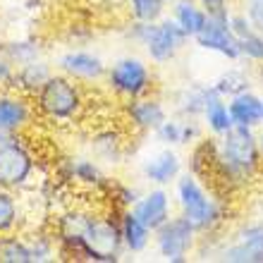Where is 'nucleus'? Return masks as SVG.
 I'll return each mask as SVG.
<instances>
[{
  "label": "nucleus",
  "instance_id": "nucleus-31",
  "mask_svg": "<svg viewBox=\"0 0 263 263\" xmlns=\"http://www.w3.org/2000/svg\"><path fill=\"white\" fill-rule=\"evenodd\" d=\"M237 46H239V58L247 60V63H263V31L258 29H251L249 34H244L237 39Z\"/></svg>",
  "mask_w": 263,
  "mask_h": 263
},
{
  "label": "nucleus",
  "instance_id": "nucleus-13",
  "mask_svg": "<svg viewBox=\"0 0 263 263\" xmlns=\"http://www.w3.org/2000/svg\"><path fill=\"white\" fill-rule=\"evenodd\" d=\"M36 108L31 96L14 89L0 91V129L12 132V134H24L29 127L36 122Z\"/></svg>",
  "mask_w": 263,
  "mask_h": 263
},
{
  "label": "nucleus",
  "instance_id": "nucleus-37",
  "mask_svg": "<svg viewBox=\"0 0 263 263\" xmlns=\"http://www.w3.org/2000/svg\"><path fill=\"white\" fill-rule=\"evenodd\" d=\"M256 77H258V82L263 84V63H258V67H256Z\"/></svg>",
  "mask_w": 263,
  "mask_h": 263
},
{
  "label": "nucleus",
  "instance_id": "nucleus-15",
  "mask_svg": "<svg viewBox=\"0 0 263 263\" xmlns=\"http://www.w3.org/2000/svg\"><path fill=\"white\" fill-rule=\"evenodd\" d=\"M173 208L175 196L167 192V187H151L148 192H141L137 203L132 206V213L137 215L151 232H156L163 222L170 220Z\"/></svg>",
  "mask_w": 263,
  "mask_h": 263
},
{
  "label": "nucleus",
  "instance_id": "nucleus-28",
  "mask_svg": "<svg viewBox=\"0 0 263 263\" xmlns=\"http://www.w3.org/2000/svg\"><path fill=\"white\" fill-rule=\"evenodd\" d=\"M22 225V208L10 189L0 187V235L17 232Z\"/></svg>",
  "mask_w": 263,
  "mask_h": 263
},
{
  "label": "nucleus",
  "instance_id": "nucleus-24",
  "mask_svg": "<svg viewBox=\"0 0 263 263\" xmlns=\"http://www.w3.org/2000/svg\"><path fill=\"white\" fill-rule=\"evenodd\" d=\"M201 122H203V129L211 134V137H222L228 129H232V118H230V108L225 98H213L211 103L206 105V110L201 112Z\"/></svg>",
  "mask_w": 263,
  "mask_h": 263
},
{
  "label": "nucleus",
  "instance_id": "nucleus-20",
  "mask_svg": "<svg viewBox=\"0 0 263 263\" xmlns=\"http://www.w3.org/2000/svg\"><path fill=\"white\" fill-rule=\"evenodd\" d=\"M118 220H120V235H122L125 254L137 256V254L148 251V247H151V242H153V232L139 220L137 215L132 213V208L118 211Z\"/></svg>",
  "mask_w": 263,
  "mask_h": 263
},
{
  "label": "nucleus",
  "instance_id": "nucleus-32",
  "mask_svg": "<svg viewBox=\"0 0 263 263\" xmlns=\"http://www.w3.org/2000/svg\"><path fill=\"white\" fill-rule=\"evenodd\" d=\"M105 194L110 196V203H115L118 211H125V208H132L137 203V199L141 196L137 187H132V184H125V182H115L110 180L108 189H105Z\"/></svg>",
  "mask_w": 263,
  "mask_h": 263
},
{
  "label": "nucleus",
  "instance_id": "nucleus-10",
  "mask_svg": "<svg viewBox=\"0 0 263 263\" xmlns=\"http://www.w3.org/2000/svg\"><path fill=\"white\" fill-rule=\"evenodd\" d=\"M201 50L215 53V55L225 58L228 63H239V46H237V36L232 34L230 27V14H208L206 24L199 34L192 39Z\"/></svg>",
  "mask_w": 263,
  "mask_h": 263
},
{
  "label": "nucleus",
  "instance_id": "nucleus-14",
  "mask_svg": "<svg viewBox=\"0 0 263 263\" xmlns=\"http://www.w3.org/2000/svg\"><path fill=\"white\" fill-rule=\"evenodd\" d=\"M218 96L220 93L213 89V84L189 82L173 91V96H170V112L177 115V118L201 120V112L206 110V105Z\"/></svg>",
  "mask_w": 263,
  "mask_h": 263
},
{
  "label": "nucleus",
  "instance_id": "nucleus-34",
  "mask_svg": "<svg viewBox=\"0 0 263 263\" xmlns=\"http://www.w3.org/2000/svg\"><path fill=\"white\" fill-rule=\"evenodd\" d=\"M12 72H14V65L7 60V58L0 55V86H5L10 84V79H12Z\"/></svg>",
  "mask_w": 263,
  "mask_h": 263
},
{
  "label": "nucleus",
  "instance_id": "nucleus-25",
  "mask_svg": "<svg viewBox=\"0 0 263 263\" xmlns=\"http://www.w3.org/2000/svg\"><path fill=\"white\" fill-rule=\"evenodd\" d=\"M211 84H213V89L218 91L225 101L237 96V93H242V91H249L251 86H254V84H251V74L244 67H228Z\"/></svg>",
  "mask_w": 263,
  "mask_h": 263
},
{
  "label": "nucleus",
  "instance_id": "nucleus-30",
  "mask_svg": "<svg viewBox=\"0 0 263 263\" xmlns=\"http://www.w3.org/2000/svg\"><path fill=\"white\" fill-rule=\"evenodd\" d=\"M29 249H31V261L34 263H48L58 256V239L55 235H46V232H34L27 237Z\"/></svg>",
  "mask_w": 263,
  "mask_h": 263
},
{
  "label": "nucleus",
  "instance_id": "nucleus-3",
  "mask_svg": "<svg viewBox=\"0 0 263 263\" xmlns=\"http://www.w3.org/2000/svg\"><path fill=\"white\" fill-rule=\"evenodd\" d=\"M175 206L177 213L184 215L203 237L218 235L228 220L225 196L211 189L206 182H201L194 173H184L175 180Z\"/></svg>",
  "mask_w": 263,
  "mask_h": 263
},
{
  "label": "nucleus",
  "instance_id": "nucleus-1",
  "mask_svg": "<svg viewBox=\"0 0 263 263\" xmlns=\"http://www.w3.org/2000/svg\"><path fill=\"white\" fill-rule=\"evenodd\" d=\"M53 235L58 239V254L72 261L118 263L125 254L120 220L89 208H67L60 213Z\"/></svg>",
  "mask_w": 263,
  "mask_h": 263
},
{
  "label": "nucleus",
  "instance_id": "nucleus-23",
  "mask_svg": "<svg viewBox=\"0 0 263 263\" xmlns=\"http://www.w3.org/2000/svg\"><path fill=\"white\" fill-rule=\"evenodd\" d=\"M170 17L177 22V27L189 39H194L201 29H203V24H206L208 12L201 7L199 0H173L170 3Z\"/></svg>",
  "mask_w": 263,
  "mask_h": 263
},
{
  "label": "nucleus",
  "instance_id": "nucleus-7",
  "mask_svg": "<svg viewBox=\"0 0 263 263\" xmlns=\"http://www.w3.org/2000/svg\"><path fill=\"white\" fill-rule=\"evenodd\" d=\"M201 232L180 213H173L170 220L163 222L153 232V247L163 261L167 263H187L196 254Z\"/></svg>",
  "mask_w": 263,
  "mask_h": 263
},
{
  "label": "nucleus",
  "instance_id": "nucleus-12",
  "mask_svg": "<svg viewBox=\"0 0 263 263\" xmlns=\"http://www.w3.org/2000/svg\"><path fill=\"white\" fill-rule=\"evenodd\" d=\"M58 72L67 74L69 79H74L79 84H96L105 79V60L93 50H84V48H72L65 50L58 55Z\"/></svg>",
  "mask_w": 263,
  "mask_h": 263
},
{
  "label": "nucleus",
  "instance_id": "nucleus-39",
  "mask_svg": "<svg viewBox=\"0 0 263 263\" xmlns=\"http://www.w3.org/2000/svg\"><path fill=\"white\" fill-rule=\"evenodd\" d=\"M170 3H173V0H167V5H170Z\"/></svg>",
  "mask_w": 263,
  "mask_h": 263
},
{
  "label": "nucleus",
  "instance_id": "nucleus-27",
  "mask_svg": "<svg viewBox=\"0 0 263 263\" xmlns=\"http://www.w3.org/2000/svg\"><path fill=\"white\" fill-rule=\"evenodd\" d=\"M41 50H43V46L36 41V39H17V41L5 43L3 50H0V55L7 58V60L17 67V65H24V63H29V60L41 58Z\"/></svg>",
  "mask_w": 263,
  "mask_h": 263
},
{
  "label": "nucleus",
  "instance_id": "nucleus-9",
  "mask_svg": "<svg viewBox=\"0 0 263 263\" xmlns=\"http://www.w3.org/2000/svg\"><path fill=\"white\" fill-rule=\"evenodd\" d=\"M36 173V156L24 144V139L17 137L7 146L0 148V187L3 189H22L27 187Z\"/></svg>",
  "mask_w": 263,
  "mask_h": 263
},
{
  "label": "nucleus",
  "instance_id": "nucleus-38",
  "mask_svg": "<svg viewBox=\"0 0 263 263\" xmlns=\"http://www.w3.org/2000/svg\"><path fill=\"white\" fill-rule=\"evenodd\" d=\"M230 3H232V5H235V0H230Z\"/></svg>",
  "mask_w": 263,
  "mask_h": 263
},
{
  "label": "nucleus",
  "instance_id": "nucleus-40",
  "mask_svg": "<svg viewBox=\"0 0 263 263\" xmlns=\"http://www.w3.org/2000/svg\"><path fill=\"white\" fill-rule=\"evenodd\" d=\"M261 177H263V175H261Z\"/></svg>",
  "mask_w": 263,
  "mask_h": 263
},
{
  "label": "nucleus",
  "instance_id": "nucleus-16",
  "mask_svg": "<svg viewBox=\"0 0 263 263\" xmlns=\"http://www.w3.org/2000/svg\"><path fill=\"white\" fill-rule=\"evenodd\" d=\"M60 177L63 182H69L74 187L91 189L98 194H105V189L110 184V180L105 177L103 167L96 158H69L60 165Z\"/></svg>",
  "mask_w": 263,
  "mask_h": 263
},
{
  "label": "nucleus",
  "instance_id": "nucleus-19",
  "mask_svg": "<svg viewBox=\"0 0 263 263\" xmlns=\"http://www.w3.org/2000/svg\"><path fill=\"white\" fill-rule=\"evenodd\" d=\"M55 69L48 60L43 58H36V60H29L24 65H17L12 72V79L7 84V89H14V91H22L27 96H34L36 91L41 89V84L53 74Z\"/></svg>",
  "mask_w": 263,
  "mask_h": 263
},
{
  "label": "nucleus",
  "instance_id": "nucleus-2",
  "mask_svg": "<svg viewBox=\"0 0 263 263\" xmlns=\"http://www.w3.org/2000/svg\"><path fill=\"white\" fill-rule=\"evenodd\" d=\"M261 175L263 158L256 129L232 125L222 137H215V163L208 187L228 199L230 194L251 187Z\"/></svg>",
  "mask_w": 263,
  "mask_h": 263
},
{
  "label": "nucleus",
  "instance_id": "nucleus-21",
  "mask_svg": "<svg viewBox=\"0 0 263 263\" xmlns=\"http://www.w3.org/2000/svg\"><path fill=\"white\" fill-rule=\"evenodd\" d=\"M228 108L235 125L251 127V129L263 125V96H258L254 89L228 98Z\"/></svg>",
  "mask_w": 263,
  "mask_h": 263
},
{
  "label": "nucleus",
  "instance_id": "nucleus-4",
  "mask_svg": "<svg viewBox=\"0 0 263 263\" xmlns=\"http://www.w3.org/2000/svg\"><path fill=\"white\" fill-rule=\"evenodd\" d=\"M31 101H34L36 115L41 120L53 122V125L77 122L86 110L84 84L69 79L63 72H53L41 84V89L31 96Z\"/></svg>",
  "mask_w": 263,
  "mask_h": 263
},
{
  "label": "nucleus",
  "instance_id": "nucleus-5",
  "mask_svg": "<svg viewBox=\"0 0 263 263\" xmlns=\"http://www.w3.org/2000/svg\"><path fill=\"white\" fill-rule=\"evenodd\" d=\"M125 39L141 46L146 58L153 65H167L182 53L189 39L173 17H163L158 22H129L125 29Z\"/></svg>",
  "mask_w": 263,
  "mask_h": 263
},
{
  "label": "nucleus",
  "instance_id": "nucleus-22",
  "mask_svg": "<svg viewBox=\"0 0 263 263\" xmlns=\"http://www.w3.org/2000/svg\"><path fill=\"white\" fill-rule=\"evenodd\" d=\"M91 151L96 156L98 163H108V165H118L122 163L127 153V144L122 141V134L112 127H105V129L93 132L91 137Z\"/></svg>",
  "mask_w": 263,
  "mask_h": 263
},
{
  "label": "nucleus",
  "instance_id": "nucleus-36",
  "mask_svg": "<svg viewBox=\"0 0 263 263\" xmlns=\"http://www.w3.org/2000/svg\"><path fill=\"white\" fill-rule=\"evenodd\" d=\"M256 139H258V148H261V158H263V129L256 134Z\"/></svg>",
  "mask_w": 263,
  "mask_h": 263
},
{
  "label": "nucleus",
  "instance_id": "nucleus-8",
  "mask_svg": "<svg viewBox=\"0 0 263 263\" xmlns=\"http://www.w3.org/2000/svg\"><path fill=\"white\" fill-rule=\"evenodd\" d=\"M215 239L218 242L211 249L213 258L225 263H263V220L242 222L230 232L228 239Z\"/></svg>",
  "mask_w": 263,
  "mask_h": 263
},
{
  "label": "nucleus",
  "instance_id": "nucleus-17",
  "mask_svg": "<svg viewBox=\"0 0 263 263\" xmlns=\"http://www.w3.org/2000/svg\"><path fill=\"white\" fill-rule=\"evenodd\" d=\"M184 173V163H182L180 153L173 146L160 148L158 153H153L144 160L141 165V175L146 182H151L153 187H173L175 180Z\"/></svg>",
  "mask_w": 263,
  "mask_h": 263
},
{
  "label": "nucleus",
  "instance_id": "nucleus-26",
  "mask_svg": "<svg viewBox=\"0 0 263 263\" xmlns=\"http://www.w3.org/2000/svg\"><path fill=\"white\" fill-rule=\"evenodd\" d=\"M0 263H34L27 237L20 232L0 235Z\"/></svg>",
  "mask_w": 263,
  "mask_h": 263
},
{
  "label": "nucleus",
  "instance_id": "nucleus-11",
  "mask_svg": "<svg viewBox=\"0 0 263 263\" xmlns=\"http://www.w3.org/2000/svg\"><path fill=\"white\" fill-rule=\"evenodd\" d=\"M122 112H125V122L134 132H139V134H153V132L173 115V112H170V105L160 96H156V93L125 101Z\"/></svg>",
  "mask_w": 263,
  "mask_h": 263
},
{
  "label": "nucleus",
  "instance_id": "nucleus-18",
  "mask_svg": "<svg viewBox=\"0 0 263 263\" xmlns=\"http://www.w3.org/2000/svg\"><path fill=\"white\" fill-rule=\"evenodd\" d=\"M153 137L158 139L163 146H192L196 144L201 137H203V127L192 118H177V115H170V118L153 132Z\"/></svg>",
  "mask_w": 263,
  "mask_h": 263
},
{
  "label": "nucleus",
  "instance_id": "nucleus-35",
  "mask_svg": "<svg viewBox=\"0 0 263 263\" xmlns=\"http://www.w3.org/2000/svg\"><path fill=\"white\" fill-rule=\"evenodd\" d=\"M17 137H22V134H12V132H5V129H0V148L3 146H7L10 141H14Z\"/></svg>",
  "mask_w": 263,
  "mask_h": 263
},
{
  "label": "nucleus",
  "instance_id": "nucleus-6",
  "mask_svg": "<svg viewBox=\"0 0 263 263\" xmlns=\"http://www.w3.org/2000/svg\"><path fill=\"white\" fill-rule=\"evenodd\" d=\"M105 86L115 98H120L122 103L132 101L139 96H148L156 93V72L144 58L134 55H122L118 60H112L105 69Z\"/></svg>",
  "mask_w": 263,
  "mask_h": 263
},
{
  "label": "nucleus",
  "instance_id": "nucleus-33",
  "mask_svg": "<svg viewBox=\"0 0 263 263\" xmlns=\"http://www.w3.org/2000/svg\"><path fill=\"white\" fill-rule=\"evenodd\" d=\"M244 14L251 20V24L263 31V0H247V5H244Z\"/></svg>",
  "mask_w": 263,
  "mask_h": 263
},
{
  "label": "nucleus",
  "instance_id": "nucleus-29",
  "mask_svg": "<svg viewBox=\"0 0 263 263\" xmlns=\"http://www.w3.org/2000/svg\"><path fill=\"white\" fill-rule=\"evenodd\" d=\"M125 7L134 22H158L165 17L167 0H125Z\"/></svg>",
  "mask_w": 263,
  "mask_h": 263
}]
</instances>
